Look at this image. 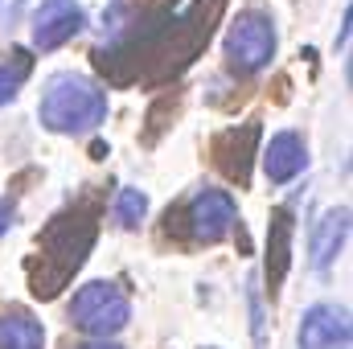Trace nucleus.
I'll return each instance as SVG.
<instances>
[{
	"label": "nucleus",
	"instance_id": "10",
	"mask_svg": "<svg viewBox=\"0 0 353 349\" xmlns=\"http://www.w3.org/2000/svg\"><path fill=\"white\" fill-rule=\"evenodd\" d=\"M292 235H296V210L275 206L271 218H267V263H263V283L271 300L279 296V288L292 271Z\"/></svg>",
	"mask_w": 353,
	"mask_h": 349
},
{
	"label": "nucleus",
	"instance_id": "3",
	"mask_svg": "<svg viewBox=\"0 0 353 349\" xmlns=\"http://www.w3.org/2000/svg\"><path fill=\"white\" fill-rule=\"evenodd\" d=\"M37 119L54 136H87L107 119V90L94 79H87V74L62 70L41 90Z\"/></svg>",
	"mask_w": 353,
	"mask_h": 349
},
{
	"label": "nucleus",
	"instance_id": "14",
	"mask_svg": "<svg viewBox=\"0 0 353 349\" xmlns=\"http://www.w3.org/2000/svg\"><path fill=\"white\" fill-rule=\"evenodd\" d=\"M29 74H33V54L25 50V46H17L4 62H0V107H8L21 87L29 83Z\"/></svg>",
	"mask_w": 353,
	"mask_h": 349
},
{
	"label": "nucleus",
	"instance_id": "4",
	"mask_svg": "<svg viewBox=\"0 0 353 349\" xmlns=\"http://www.w3.org/2000/svg\"><path fill=\"white\" fill-rule=\"evenodd\" d=\"M239 201L226 189L201 185L189 197L165 210V239L185 243V247H218L239 230Z\"/></svg>",
	"mask_w": 353,
	"mask_h": 349
},
{
	"label": "nucleus",
	"instance_id": "16",
	"mask_svg": "<svg viewBox=\"0 0 353 349\" xmlns=\"http://www.w3.org/2000/svg\"><path fill=\"white\" fill-rule=\"evenodd\" d=\"M12 222H17V193H8V197H0V239L12 230Z\"/></svg>",
	"mask_w": 353,
	"mask_h": 349
},
{
	"label": "nucleus",
	"instance_id": "15",
	"mask_svg": "<svg viewBox=\"0 0 353 349\" xmlns=\"http://www.w3.org/2000/svg\"><path fill=\"white\" fill-rule=\"evenodd\" d=\"M111 214H115V226H119V230H136V226L144 222V214H148V193L136 189V185H123V189L115 193Z\"/></svg>",
	"mask_w": 353,
	"mask_h": 349
},
{
	"label": "nucleus",
	"instance_id": "9",
	"mask_svg": "<svg viewBox=\"0 0 353 349\" xmlns=\"http://www.w3.org/2000/svg\"><path fill=\"white\" fill-rule=\"evenodd\" d=\"M259 136H263L259 119H251V123H243V128H226L222 136H214L210 152H214V165L222 169L226 181H234V185H251V165H255Z\"/></svg>",
	"mask_w": 353,
	"mask_h": 349
},
{
	"label": "nucleus",
	"instance_id": "12",
	"mask_svg": "<svg viewBox=\"0 0 353 349\" xmlns=\"http://www.w3.org/2000/svg\"><path fill=\"white\" fill-rule=\"evenodd\" d=\"M345 239H350V206H333L325 210L316 222H312V235H308V255H312V271H329L337 255L345 251Z\"/></svg>",
	"mask_w": 353,
	"mask_h": 349
},
{
	"label": "nucleus",
	"instance_id": "7",
	"mask_svg": "<svg viewBox=\"0 0 353 349\" xmlns=\"http://www.w3.org/2000/svg\"><path fill=\"white\" fill-rule=\"evenodd\" d=\"M29 29H33V50L54 54L87 29V8L79 0H41L33 8Z\"/></svg>",
	"mask_w": 353,
	"mask_h": 349
},
{
	"label": "nucleus",
	"instance_id": "8",
	"mask_svg": "<svg viewBox=\"0 0 353 349\" xmlns=\"http://www.w3.org/2000/svg\"><path fill=\"white\" fill-rule=\"evenodd\" d=\"M296 346L300 349H353V329H350V312L341 304H308L296 329Z\"/></svg>",
	"mask_w": 353,
	"mask_h": 349
},
{
	"label": "nucleus",
	"instance_id": "2",
	"mask_svg": "<svg viewBox=\"0 0 353 349\" xmlns=\"http://www.w3.org/2000/svg\"><path fill=\"white\" fill-rule=\"evenodd\" d=\"M99 243V197L87 193L79 201H70L66 210H58L41 235H37V251L29 259V288L37 300H54L62 288H70V279L83 271Z\"/></svg>",
	"mask_w": 353,
	"mask_h": 349
},
{
	"label": "nucleus",
	"instance_id": "11",
	"mask_svg": "<svg viewBox=\"0 0 353 349\" xmlns=\"http://www.w3.org/2000/svg\"><path fill=\"white\" fill-rule=\"evenodd\" d=\"M308 169V144L296 128H283L267 140L263 148V173L271 185H292L296 177Z\"/></svg>",
	"mask_w": 353,
	"mask_h": 349
},
{
	"label": "nucleus",
	"instance_id": "5",
	"mask_svg": "<svg viewBox=\"0 0 353 349\" xmlns=\"http://www.w3.org/2000/svg\"><path fill=\"white\" fill-rule=\"evenodd\" d=\"M66 321L87 333L90 341H111L115 333L128 329L132 321V296L115 283V279H90L83 283L70 304H66Z\"/></svg>",
	"mask_w": 353,
	"mask_h": 349
},
{
	"label": "nucleus",
	"instance_id": "6",
	"mask_svg": "<svg viewBox=\"0 0 353 349\" xmlns=\"http://www.w3.org/2000/svg\"><path fill=\"white\" fill-rule=\"evenodd\" d=\"M275 21L259 12V8H247V12H239L234 21H230V29H226V41H222V54H226V66L234 70V74H243V79H251V74H259L271 66V58H275Z\"/></svg>",
	"mask_w": 353,
	"mask_h": 349
},
{
	"label": "nucleus",
	"instance_id": "17",
	"mask_svg": "<svg viewBox=\"0 0 353 349\" xmlns=\"http://www.w3.org/2000/svg\"><path fill=\"white\" fill-rule=\"evenodd\" d=\"M70 349H123L119 341H83V346H70Z\"/></svg>",
	"mask_w": 353,
	"mask_h": 349
},
{
	"label": "nucleus",
	"instance_id": "1",
	"mask_svg": "<svg viewBox=\"0 0 353 349\" xmlns=\"http://www.w3.org/2000/svg\"><path fill=\"white\" fill-rule=\"evenodd\" d=\"M230 0H193L181 17H169L148 41H140L128 58H119L111 70H103L111 83H148V87H161L169 79H181L197 58L201 50L210 46L222 12H226Z\"/></svg>",
	"mask_w": 353,
	"mask_h": 349
},
{
	"label": "nucleus",
	"instance_id": "13",
	"mask_svg": "<svg viewBox=\"0 0 353 349\" xmlns=\"http://www.w3.org/2000/svg\"><path fill=\"white\" fill-rule=\"evenodd\" d=\"M0 349H46V325L29 308H4L0 312Z\"/></svg>",
	"mask_w": 353,
	"mask_h": 349
}]
</instances>
